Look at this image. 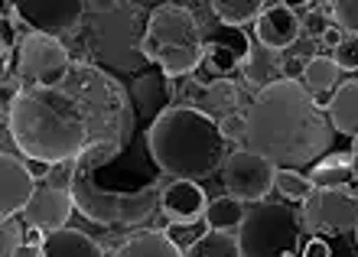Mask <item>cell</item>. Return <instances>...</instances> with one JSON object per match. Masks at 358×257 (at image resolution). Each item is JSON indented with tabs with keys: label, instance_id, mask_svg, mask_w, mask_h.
<instances>
[{
	"label": "cell",
	"instance_id": "1",
	"mask_svg": "<svg viewBox=\"0 0 358 257\" xmlns=\"http://www.w3.org/2000/svg\"><path fill=\"white\" fill-rule=\"evenodd\" d=\"M20 156L46 176L52 163L78 160L92 143L111 140L127 150L137 131L131 91L98 62H72L69 75L49 88H23L3 115Z\"/></svg>",
	"mask_w": 358,
	"mask_h": 257
},
{
	"label": "cell",
	"instance_id": "2",
	"mask_svg": "<svg viewBox=\"0 0 358 257\" xmlns=\"http://www.w3.org/2000/svg\"><path fill=\"white\" fill-rule=\"evenodd\" d=\"M248 150L261 153L277 170H303L320 163L332 147L329 111L296 78H280L261 88L245 111Z\"/></svg>",
	"mask_w": 358,
	"mask_h": 257
},
{
	"label": "cell",
	"instance_id": "3",
	"mask_svg": "<svg viewBox=\"0 0 358 257\" xmlns=\"http://www.w3.org/2000/svg\"><path fill=\"white\" fill-rule=\"evenodd\" d=\"M147 150L157 170L170 179L202 182L215 176L228 160V137L215 117L199 108L170 105L147 127Z\"/></svg>",
	"mask_w": 358,
	"mask_h": 257
},
{
	"label": "cell",
	"instance_id": "4",
	"mask_svg": "<svg viewBox=\"0 0 358 257\" xmlns=\"http://www.w3.org/2000/svg\"><path fill=\"white\" fill-rule=\"evenodd\" d=\"M141 52L147 62L160 66L163 75L186 78L202 68L206 43H202V23L196 13L179 3H160L143 23Z\"/></svg>",
	"mask_w": 358,
	"mask_h": 257
},
{
	"label": "cell",
	"instance_id": "5",
	"mask_svg": "<svg viewBox=\"0 0 358 257\" xmlns=\"http://www.w3.org/2000/svg\"><path fill=\"white\" fill-rule=\"evenodd\" d=\"M303 231V215L287 199H261L248 205L235 235L241 257H300Z\"/></svg>",
	"mask_w": 358,
	"mask_h": 257
},
{
	"label": "cell",
	"instance_id": "6",
	"mask_svg": "<svg viewBox=\"0 0 358 257\" xmlns=\"http://www.w3.org/2000/svg\"><path fill=\"white\" fill-rule=\"evenodd\" d=\"M72 196H76V209L85 215L94 225H104V228H114V225H141L160 212V196L163 189L157 182L143 186V189H127V192H114L108 186H101L98 172H85L78 170L76 186H72Z\"/></svg>",
	"mask_w": 358,
	"mask_h": 257
},
{
	"label": "cell",
	"instance_id": "7",
	"mask_svg": "<svg viewBox=\"0 0 358 257\" xmlns=\"http://www.w3.org/2000/svg\"><path fill=\"white\" fill-rule=\"evenodd\" d=\"M76 59L69 56V46L46 33H27L20 39L17 56V82L23 88H49L59 85L69 75Z\"/></svg>",
	"mask_w": 358,
	"mask_h": 257
},
{
	"label": "cell",
	"instance_id": "8",
	"mask_svg": "<svg viewBox=\"0 0 358 257\" xmlns=\"http://www.w3.org/2000/svg\"><path fill=\"white\" fill-rule=\"evenodd\" d=\"M7 20H17L27 33L66 39L76 36L88 13V0H7Z\"/></svg>",
	"mask_w": 358,
	"mask_h": 257
},
{
	"label": "cell",
	"instance_id": "9",
	"mask_svg": "<svg viewBox=\"0 0 358 257\" xmlns=\"http://www.w3.org/2000/svg\"><path fill=\"white\" fill-rule=\"evenodd\" d=\"M303 228L310 235H358V196L352 189H316L303 202Z\"/></svg>",
	"mask_w": 358,
	"mask_h": 257
},
{
	"label": "cell",
	"instance_id": "10",
	"mask_svg": "<svg viewBox=\"0 0 358 257\" xmlns=\"http://www.w3.org/2000/svg\"><path fill=\"white\" fill-rule=\"evenodd\" d=\"M222 182H225L228 196L251 205V202H261L271 196V189L277 186V166L264 160L261 153L241 147V150L228 153L225 166H222Z\"/></svg>",
	"mask_w": 358,
	"mask_h": 257
},
{
	"label": "cell",
	"instance_id": "11",
	"mask_svg": "<svg viewBox=\"0 0 358 257\" xmlns=\"http://www.w3.org/2000/svg\"><path fill=\"white\" fill-rule=\"evenodd\" d=\"M179 101L176 105H189L199 108L202 115L215 117V121H225L228 115L238 111V85L231 78H208V82H199V78H182V85L176 88Z\"/></svg>",
	"mask_w": 358,
	"mask_h": 257
},
{
	"label": "cell",
	"instance_id": "12",
	"mask_svg": "<svg viewBox=\"0 0 358 257\" xmlns=\"http://www.w3.org/2000/svg\"><path fill=\"white\" fill-rule=\"evenodd\" d=\"M36 189V172L29 170L27 156L0 153V219H17L20 212H27Z\"/></svg>",
	"mask_w": 358,
	"mask_h": 257
},
{
	"label": "cell",
	"instance_id": "13",
	"mask_svg": "<svg viewBox=\"0 0 358 257\" xmlns=\"http://www.w3.org/2000/svg\"><path fill=\"white\" fill-rule=\"evenodd\" d=\"M72 212H78L72 192L56 189V186H49V182H39V189L33 192V199H29V205H27L23 215H27L29 228H36L39 235H46V231L66 228Z\"/></svg>",
	"mask_w": 358,
	"mask_h": 257
},
{
	"label": "cell",
	"instance_id": "14",
	"mask_svg": "<svg viewBox=\"0 0 358 257\" xmlns=\"http://www.w3.org/2000/svg\"><path fill=\"white\" fill-rule=\"evenodd\" d=\"M303 33V23L296 17V10L287 7L283 0H267V7L261 10V17L255 20V39L264 43L267 49H290Z\"/></svg>",
	"mask_w": 358,
	"mask_h": 257
},
{
	"label": "cell",
	"instance_id": "15",
	"mask_svg": "<svg viewBox=\"0 0 358 257\" xmlns=\"http://www.w3.org/2000/svg\"><path fill=\"white\" fill-rule=\"evenodd\" d=\"M208 209V199L199 182L189 179H170L163 186L160 196V212L170 219V225H182V221H202Z\"/></svg>",
	"mask_w": 358,
	"mask_h": 257
},
{
	"label": "cell",
	"instance_id": "16",
	"mask_svg": "<svg viewBox=\"0 0 358 257\" xmlns=\"http://www.w3.org/2000/svg\"><path fill=\"white\" fill-rule=\"evenodd\" d=\"M283 62H287V56H283V52L267 49L264 43L251 39L248 56H245V62H241V75H245V82L255 88V95H257L261 88H267V85H273V82L287 78V75H283Z\"/></svg>",
	"mask_w": 358,
	"mask_h": 257
},
{
	"label": "cell",
	"instance_id": "17",
	"mask_svg": "<svg viewBox=\"0 0 358 257\" xmlns=\"http://www.w3.org/2000/svg\"><path fill=\"white\" fill-rule=\"evenodd\" d=\"M39 257H104L101 244L78 228H56L43 235Z\"/></svg>",
	"mask_w": 358,
	"mask_h": 257
},
{
	"label": "cell",
	"instance_id": "18",
	"mask_svg": "<svg viewBox=\"0 0 358 257\" xmlns=\"http://www.w3.org/2000/svg\"><path fill=\"white\" fill-rule=\"evenodd\" d=\"M310 182L320 189H349L352 182H358V163L352 153H332L326 160H320L310 172Z\"/></svg>",
	"mask_w": 358,
	"mask_h": 257
},
{
	"label": "cell",
	"instance_id": "19",
	"mask_svg": "<svg viewBox=\"0 0 358 257\" xmlns=\"http://www.w3.org/2000/svg\"><path fill=\"white\" fill-rule=\"evenodd\" d=\"M111 257H186V254H182V248H179L166 231L150 228V231L131 235L124 244H117V251H114Z\"/></svg>",
	"mask_w": 358,
	"mask_h": 257
},
{
	"label": "cell",
	"instance_id": "20",
	"mask_svg": "<svg viewBox=\"0 0 358 257\" xmlns=\"http://www.w3.org/2000/svg\"><path fill=\"white\" fill-rule=\"evenodd\" d=\"M329 121L345 137H358V78L342 82L329 98Z\"/></svg>",
	"mask_w": 358,
	"mask_h": 257
},
{
	"label": "cell",
	"instance_id": "21",
	"mask_svg": "<svg viewBox=\"0 0 358 257\" xmlns=\"http://www.w3.org/2000/svg\"><path fill=\"white\" fill-rule=\"evenodd\" d=\"M248 46H251V39H248V43H238V46L222 43V39L206 43L202 68H208L212 78H231V72H241V62H245V56H248Z\"/></svg>",
	"mask_w": 358,
	"mask_h": 257
},
{
	"label": "cell",
	"instance_id": "22",
	"mask_svg": "<svg viewBox=\"0 0 358 257\" xmlns=\"http://www.w3.org/2000/svg\"><path fill=\"white\" fill-rule=\"evenodd\" d=\"M339 75L342 68L336 66V59L332 56H313L306 59V68H303V85H306V91L310 95H332L336 88H339Z\"/></svg>",
	"mask_w": 358,
	"mask_h": 257
},
{
	"label": "cell",
	"instance_id": "23",
	"mask_svg": "<svg viewBox=\"0 0 358 257\" xmlns=\"http://www.w3.org/2000/svg\"><path fill=\"white\" fill-rule=\"evenodd\" d=\"M245 212H248V202H241L225 192V196H218V199L208 202L206 221H208V228H215V231H238L241 221H245Z\"/></svg>",
	"mask_w": 358,
	"mask_h": 257
},
{
	"label": "cell",
	"instance_id": "24",
	"mask_svg": "<svg viewBox=\"0 0 358 257\" xmlns=\"http://www.w3.org/2000/svg\"><path fill=\"white\" fill-rule=\"evenodd\" d=\"M182 254L186 257H241V248H238V235L208 228L202 238H196L189 248H182Z\"/></svg>",
	"mask_w": 358,
	"mask_h": 257
},
{
	"label": "cell",
	"instance_id": "25",
	"mask_svg": "<svg viewBox=\"0 0 358 257\" xmlns=\"http://www.w3.org/2000/svg\"><path fill=\"white\" fill-rule=\"evenodd\" d=\"M215 17L231 29H241L245 23L261 17V10L267 7V0H208Z\"/></svg>",
	"mask_w": 358,
	"mask_h": 257
},
{
	"label": "cell",
	"instance_id": "26",
	"mask_svg": "<svg viewBox=\"0 0 358 257\" xmlns=\"http://www.w3.org/2000/svg\"><path fill=\"white\" fill-rule=\"evenodd\" d=\"M300 23H303V36L322 43L326 29L336 23V20H332V10H329V0H316V3H310V7H303Z\"/></svg>",
	"mask_w": 358,
	"mask_h": 257
},
{
	"label": "cell",
	"instance_id": "27",
	"mask_svg": "<svg viewBox=\"0 0 358 257\" xmlns=\"http://www.w3.org/2000/svg\"><path fill=\"white\" fill-rule=\"evenodd\" d=\"M121 147L111 140H101V143H92L82 156H78V170H85V172H98L104 170V166H111L114 160H121Z\"/></svg>",
	"mask_w": 358,
	"mask_h": 257
},
{
	"label": "cell",
	"instance_id": "28",
	"mask_svg": "<svg viewBox=\"0 0 358 257\" xmlns=\"http://www.w3.org/2000/svg\"><path fill=\"white\" fill-rule=\"evenodd\" d=\"M316 189L310 176H303L300 170H277V192L287 202H306V196Z\"/></svg>",
	"mask_w": 358,
	"mask_h": 257
},
{
	"label": "cell",
	"instance_id": "29",
	"mask_svg": "<svg viewBox=\"0 0 358 257\" xmlns=\"http://www.w3.org/2000/svg\"><path fill=\"white\" fill-rule=\"evenodd\" d=\"M23 244H27L23 225L17 219H3V225H0V257H13Z\"/></svg>",
	"mask_w": 358,
	"mask_h": 257
},
{
	"label": "cell",
	"instance_id": "30",
	"mask_svg": "<svg viewBox=\"0 0 358 257\" xmlns=\"http://www.w3.org/2000/svg\"><path fill=\"white\" fill-rule=\"evenodd\" d=\"M76 176H78V160H62V163H52V166H49L46 176H43V182L56 186V189H69V192H72Z\"/></svg>",
	"mask_w": 358,
	"mask_h": 257
},
{
	"label": "cell",
	"instance_id": "31",
	"mask_svg": "<svg viewBox=\"0 0 358 257\" xmlns=\"http://www.w3.org/2000/svg\"><path fill=\"white\" fill-rule=\"evenodd\" d=\"M332 59L342 72H358V33H345V39L332 49Z\"/></svg>",
	"mask_w": 358,
	"mask_h": 257
},
{
	"label": "cell",
	"instance_id": "32",
	"mask_svg": "<svg viewBox=\"0 0 358 257\" xmlns=\"http://www.w3.org/2000/svg\"><path fill=\"white\" fill-rule=\"evenodd\" d=\"M329 10L345 33H358V0H329Z\"/></svg>",
	"mask_w": 358,
	"mask_h": 257
},
{
	"label": "cell",
	"instance_id": "33",
	"mask_svg": "<svg viewBox=\"0 0 358 257\" xmlns=\"http://www.w3.org/2000/svg\"><path fill=\"white\" fill-rule=\"evenodd\" d=\"M218 124H222V133L228 137V143H245V137H248L245 111H235V115H228L225 121H218Z\"/></svg>",
	"mask_w": 358,
	"mask_h": 257
},
{
	"label": "cell",
	"instance_id": "34",
	"mask_svg": "<svg viewBox=\"0 0 358 257\" xmlns=\"http://www.w3.org/2000/svg\"><path fill=\"white\" fill-rule=\"evenodd\" d=\"M134 0H88V10L92 13H114V10L131 7Z\"/></svg>",
	"mask_w": 358,
	"mask_h": 257
},
{
	"label": "cell",
	"instance_id": "35",
	"mask_svg": "<svg viewBox=\"0 0 358 257\" xmlns=\"http://www.w3.org/2000/svg\"><path fill=\"white\" fill-rule=\"evenodd\" d=\"M303 257H332V251L322 238H310L303 244Z\"/></svg>",
	"mask_w": 358,
	"mask_h": 257
},
{
	"label": "cell",
	"instance_id": "36",
	"mask_svg": "<svg viewBox=\"0 0 358 257\" xmlns=\"http://www.w3.org/2000/svg\"><path fill=\"white\" fill-rule=\"evenodd\" d=\"M342 39H345V29H342L339 23H332V27L326 29V36H322V46H326V49H329V52H332V49L339 46Z\"/></svg>",
	"mask_w": 358,
	"mask_h": 257
},
{
	"label": "cell",
	"instance_id": "37",
	"mask_svg": "<svg viewBox=\"0 0 358 257\" xmlns=\"http://www.w3.org/2000/svg\"><path fill=\"white\" fill-rule=\"evenodd\" d=\"M287 7H310V3H316V0H283Z\"/></svg>",
	"mask_w": 358,
	"mask_h": 257
},
{
	"label": "cell",
	"instance_id": "38",
	"mask_svg": "<svg viewBox=\"0 0 358 257\" xmlns=\"http://www.w3.org/2000/svg\"><path fill=\"white\" fill-rule=\"evenodd\" d=\"M352 156H355V163H358V137H352Z\"/></svg>",
	"mask_w": 358,
	"mask_h": 257
}]
</instances>
